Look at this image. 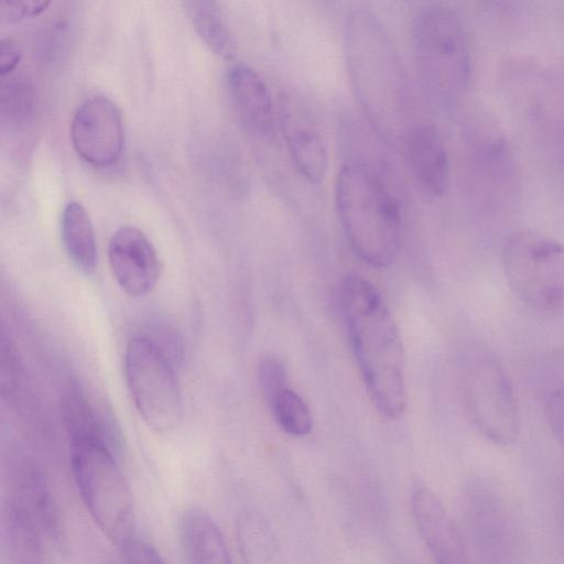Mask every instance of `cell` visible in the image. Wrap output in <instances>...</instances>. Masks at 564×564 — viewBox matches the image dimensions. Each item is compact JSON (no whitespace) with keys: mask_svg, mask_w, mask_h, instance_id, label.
<instances>
[{"mask_svg":"<svg viewBox=\"0 0 564 564\" xmlns=\"http://www.w3.org/2000/svg\"><path fill=\"white\" fill-rule=\"evenodd\" d=\"M50 4L46 0H3L0 3V15L9 22L36 17Z\"/></svg>","mask_w":564,"mask_h":564,"instance_id":"26","label":"cell"},{"mask_svg":"<svg viewBox=\"0 0 564 564\" xmlns=\"http://www.w3.org/2000/svg\"><path fill=\"white\" fill-rule=\"evenodd\" d=\"M20 50L11 39H2L0 42V73L2 76L10 74L19 64Z\"/></svg>","mask_w":564,"mask_h":564,"instance_id":"28","label":"cell"},{"mask_svg":"<svg viewBox=\"0 0 564 564\" xmlns=\"http://www.w3.org/2000/svg\"><path fill=\"white\" fill-rule=\"evenodd\" d=\"M465 411L477 431L499 445L513 443L520 431L517 400L510 378L487 349L466 350L458 366Z\"/></svg>","mask_w":564,"mask_h":564,"instance_id":"6","label":"cell"},{"mask_svg":"<svg viewBox=\"0 0 564 564\" xmlns=\"http://www.w3.org/2000/svg\"><path fill=\"white\" fill-rule=\"evenodd\" d=\"M70 470L84 506L101 533L123 546L134 538V499L112 447L104 441L72 438Z\"/></svg>","mask_w":564,"mask_h":564,"instance_id":"4","label":"cell"},{"mask_svg":"<svg viewBox=\"0 0 564 564\" xmlns=\"http://www.w3.org/2000/svg\"><path fill=\"white\" fill-rule=\"evenodd\" d=\"M544 414L550 430L564 446V389H556L549 393Z\"/></svg>","mask_w":564,"mask_h":564,"instance_id":"27","label":"cell"},{"mask_svg":"<svg viewBox=\"0 0 564 564\" xmlns=\"http://www.w3.org/2000/svg\"><path fill=\"white\" fill-rule=\"evenodd\" d=\"M31 87L24 78L10 77L2 84L1 111L11 117H24L32 105Z\"/></svg>","mask_w":564,"mask_h":564,"instance_id":"24","label":"cell"},{"mask_svg":"<svg viewBox=\"0 0 564 564\" xmlns=\"http://www.w3.org/2000/svg\"><path fill=\"white\" fill-rule=\"evenodd\" d=\"M281 129L300 174L311 184L323 182L328 167L325 143L311 119L290 100L281 107Z\"/></svg>","mask_w":564,"mask_h":564,"instance_id":"15","label":"cell"},{"mask_svg":"<svg viewBox=\"0 0 564 564\" xmlns=\"http://www.w3.org/2000/svg\"><path fill=\"white\" fill-rule=\"evenodd\" d=\"M70 139L77 154L95 166L116 163L124 144V128L117 105L106 96L86 98L70 121Z\"/></svg>","mask_w":564,"mask_h":564,"instance_id":"10","label":"cell"},{"mask_svg":"<svg viewBox=\"0 0 564 564\" xmlns=\"http://www.w3.org/2000/svg\"><path fill=\"white\" fill-rule=\"evenodd\" d=\"M267 523L257 514L247 512L238 520L241 553L247 564H276L274 543Z\"/></svg>","mask_w":564,"mask_h":564,"instance_id":"21","label":"cell"},{"mask_svg":"<svg viewBox=\"0 0 564 564\" xmlns=\"http://www.w3.org/2000/svg\"><path fill=\"white\" fill-rule=\"evenodd\" d=\"M338 219L352 251L376 268H387L401 246L399 203L382 174L366 162H350L335 184Z\"/></svg>","mask_w":564,"mask_h":564,"instance_id":"3","label":"cell"},{"mask_svg":"<svg viewBox=\"0 0 564 564\" xmlns=\"http://www.w3.org/2000/svg\"><path fill=\"white\" fill-rule=\"evenodd\" d=\"M108 260L119 286L130 296L147 295L159 281L158 253L145 234L134 226H122L113 232Z\"/></svg>","mask_w":564,"mask_h":564,"instance_id":"11","label":"cell"},{"mask_svg":"<svg viewBox=\"0 0 564 564\" xmlns=\"http://www.w3.org/2000/svg\"><path fill=\"white\" fill-rule=\"evenodd\" d=\"M417 531L435 564H473L463 538L438 497L417 484L411 494Z\"/></svg>","mask_w":564,"mask_h":564,"instance_id":"12","label":"cell"},{"mask_svg":"<svg viewBox=\"0 0 564 564\" xmlns=\"http://www.w3.org/2000/svg\"><path fill=\"white\" fill-rule=\"evenodd\" d=\"M279 426L292 436H304L313 426L311 411L305 401L290 387L269 403Z\"/></svg>","mask_w":564,"mask_h":564,"instance_id":"22","label":"cell"},{"mask_svg":"<svg viewBox=\"0 0 564 564\" xmlns=\"http://www.w3.org/2000/svg\"><path fill=\"white\" fill-rule=\"evenodd\" d=\"M194 28L205 44L217 55L231 58L236 46L217 2L193 0L186 2Z\"/></svg>","mask_w":564,"mask_h":564,"instance_id":"20","label":"cell"},{"mask_svg":"<svg viewBox=\"0 0 564 564\" xmlns=\"http://www.w3.org/2000/svg\"><path fill=\"white\" fill-rule=\"evenodd\" d=\"M180 532L188 564H234L220 529L203 509L184 511Z\"/></svg>","mask_w":564,"mask_h":564,"instance_id":"17","label":"cell"},{"mask_svg":"<svg viewBox=\"0 0 564 564\" xmlns=\"http://www.w3.org/2000/svg\"><path fill=\"white\" fill-rule=\"evenodd\" d=\"M229 94L243 128L259 139L270 138L274 130V112L269 89L262 77L249 65H232L227 73Z\"/></svg>","mask_w":564,"mask_h":564,"instance_id":"14","label":"cell"},{"mask_svg":"<svg viewBox=\"0 0 564 564\" xmlns=\"http://www.w3.org/2000/svg\"><path fill=\"white\" fill-rule=\"evenodd\" d=\"M258 379L268 403L289 388L285 367L276 356L265 355L260 359Z\"/></svg>","mask_w":564,"mask_h":564,"instance_id":"23","label":"cell"},{"mask_svg":"<svg viewBox=\"0 0 564 564\" xmlns=\"http://www.w3.org/2000/svg\"><path fill=\"white\" fill-rule=\"evenodd\" d=\"M61 237L73 263L86 273L91 272L97 260L96 236L89 215L80 203L72 200L64 207Z\"/></svg>","mask_w":564,"mask_h":564,"instance_id":"19","label":"cell"},{"mask_svg":"<svg viewBox=\"0 0 564 564\" xmlns=\"http://www.w3.org/2000/svg\"><path fill=\"white\" fill-rule=\"evenodd\" d=\"M404 148L411 172L425 194L443 196L449 185V159L443 137L431 122L413 124Z\"/></svg>","mask_w":564,"mask_h":564,"instance_id":"13","label":"cell"},{"mask_svg":"<svg viewBox=\"0 0 564 564\" xmlns=\"http://www.w3.org/2000/svg\"><path fill=\"white\" fill-rule=\"evenodd\" d=\"M502 267L513 293L539 312L564 307V245L534 231L511 234L502 248Z\"/></svg>","mask_w":564,"mask_h":564,"instance_id":"7","label":"cell"},{"mask_svg":"<svg viewBox=\"0 0 564 564\" xmlns=\"http://www.w3.org/2000/svg\"><path fill=\"white\" fill-rule=\"evenodd\" d=\"M414 47L422 78L440 99L462 96L471 78L470 43L460 17L451 7L431 3L414 22Z\"/></svg>","mask_w":564,"mask_h":564,"instance_id":"5","label":"cell"},{"mask_svg":"<svg viewBox=\"0 0 564 564\" xmlns=\"http://www.w3.org/2000/svg\"><path fill=\"white\" fill-rule=\"evenodd\" d=\"M341 310L371 402L383 416L399 419L406 409L404 356L389 307L370 281L349 275L341 286Z\"/></svg>","mask_w":564,"mask_h":564,"instance_id":"1","label":"cell"},{"mask_svg":"<svg viewBox=\"0 0 564 564\" xmlns=\"http://www.w3.org/2000/svg\"><path fill=\"white\" fill-rule=\"evenodd\" d=\"M2 535L11 564H43L45 535L34 520L9 498L3 507Z\"/></svg>","mask_w":564,"mask_h":564,"instance_id":"18","label":"cell"},{"mask_svg":"<svg viewBox=\"0 0 564 564\" xmlns=\"http://www.w3.org/2000/svg\"><path fill=\"white\" fill-rule=\"evenodd\" d=\"M466 513L481 564L521 563L518 519L492 484L477 479L468 485Z\"/></svg>","mask_w":564,"mask_h":564,"instance_id":"9","label":"cell"},{"mask_svg":"<svg viewBox=\"0 0 564 564\" xmlns=\"http://www.w3.org/2000/svg\"><path fill=\"white\" fill-rule=\"evenodd\" d=\"M121 555L122 564H165L153 545L135 536L121 546Z\"/></svg>","mask_w":564,"mask_h":564,"instance_id":"25","label":"cell"},{"mask_svg":"<svg viewBox=\"0 0 564 564\" xmlns=\"http://www.w3.org/2000/svg\"><path fill=\"white\" fill-rule=\"evenodd\" d=\"M124 373L134 405L148 426L175 429L183 415V398L173 365L158 344L132 337L126 347Z\"/></svg>","mask_w":564,"mask_h":564,"instance_id":"8","label":"cell"},{"mask_svg":"<svg viewBox=\"0 0 564 564\" xmlns=\"http://www.w3.org/2000/svg\"><path fill=\"white\" fill-rule=\"evenodd\" d=\"M344 46L349 76L359 104L387 142L404 145L413 127L409 96L397 51L379 19L352 12L345 24Z\"/></svg>","mask_w":564,"mask_h":564,"instance_id":"2","label":"cell"},{"mask_svg":"<svg viewBox=\"0 0 564 564\" xmlns=\"http://www.w3.org/2000/svg\"><path fill=\"white\" fill-rule=\"evenodd\" d=\"M9 499L20 506L52 541L63 538V521L57 501L43 474L31 465L14 470Z\"/></svg>","mask_w":564,"mask_h":564,"instance_id":"16","label":"cell"}]
</instances>
